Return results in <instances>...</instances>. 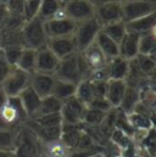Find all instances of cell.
Masks as SVG:
<instances>
[{"mask_svg":"<svg viewBox=\"0 0 156 157\" xmlns=\"http://www.w3.org/2000/svg\"><path fill=\"white\" fill-rule=\"evenodd\" d=\"M89 75H90V72H89L80 52L77 51V52L60 60V63H59L57 70L54 76L59 79H64V80L78 84L80 80L89 78Z\"/></svg>","mask_w":156,"mask_h":157,"instance_id":"1","label":"cell"},{"mask_svg":"<svg viewBox=\"0 0 156 157\" xmlns=\"http://www.w3.org/2000/svg\"><path fill=\"white\" fill-rule=\"evenodd\" d=\"M27 119L28 116L18 96H9L5 105L0 109V129H17Z\"/></svg>","mask_w":156,"mask_h":157,"instance_id":"2","label":"cell"},{"mask_svg":"<svg viewBox=\"0 0 156 157\" xmlns=\"http://www.w3.org/2000/svg\"><path fill=\"white\" fill-rule=\"evenodd\" d=\"M14 157H41V141L36 134L23 124L17 132Z\"/></svg>","mask_w":156,"mask_h":157,"instance_id":"3","label":"cell"},{"mask_svg":"<svg viewBox=\"0 0 156 157\" xmlns=\"http://www.w3.org/2000/svg\"><path fill=\"white\" fill-rule=\"evenodd\" d=\"M22 40L25 48H29L33 50L46 46L48 34L45 31L44 21H41L39 17L26 21L22 27Z\"/></svg>","mask_w":156,"mask_h":157,"instance_id":"4","label":"cell"},{"mask_svg":"<svg viewBox=\"0 0 156 157\" xmlns=\"http://www.w3.org/2000/svg\"><path fill=\"white\" fill-rule=\"evenodd\" d=\"M100 31H101V26L95 17L83 22H78L76 26V31L73 33V38L76 41L78 51H83L84 49L94 44Z\"/></svg>","mask_w":156,"mask_h":157,"instance_id":"5","label":"cell"},{"mask_svg":"<svg viewBox=\"0 0 156 157\" xmlns=\"http://www.w3.org/2000/svg\"><path fill=\"white\" fill-rule=\"evenodd\" d=\"M122 17L126 23L142 18L156 11V2L153 0H129L121 1Z\"/></svg>","mask_w":156,"mask_h":157,"instance_id":"6","label":"cell"},{"mask_svg":"<svg viewBox=\"0 0 156 157\" xmlns=\"http://www.w3.org/2000/svg\"><path fill=\"white\" fill-rule=\"evenodd\" d=\"M45 25V31L49 38H57V37H68L73 36L76 31L77 23L68 18L65 12L44 22Z\"/></svg>","mask_w":156,"mask_h":157,"instance_id":"7","label":"cell"},{"mask_svg":"<svg viewBox=\"0 0 156 157\" xmlns=\"http://www.w3.org/2000/svg\"><path fill=\"white\" fill-rule=\"evenodd\" d=\"M29 78H31L29 73L14 66L1 85L5 93L7 94V96H18L29 85Z\"/></svg>","mask_w":156,"mask_h":157,"instance_id":"8","label":"cell"},{"mask_svg":"<svg viewBox=\"0 0 156 157\" xmlns=\"http://www.w3.org/2000/svg\"><path fill=\"white\" fill-rule=\"evenodd\" d=\"M85 110L87 105H84L76 96L62 101V107L60 111L62 124H82Z\"/></svg>","mask_w":156,"mask_h":157,"instance_id":"9","label":"cell"},{"mask_svg":"<svg viewBox=\"0 0 156 157\" xmlns=\"http://www.w3.org/2000/svg\"><path fill=\"white\" fill-rule=\"evenodd\" d=\"M65 15L76 23L94 17L95 7L89 0H70L64 5Z\"/></svg>","mask_w":156,"mask_h":157,"instance_id":"10","label":"cell"},{"mask_svg":"<svg viewBox=\"0 0 156 157\" xmlns=\"http://www.w3.org/2000/svg\"><path fill=\"white\" fill-rule=\"evenodd\" d=\"M94 17L100 23V26H106L117 21H123L122 17V4L121 1L104 4L95 7Z\"/></svg>","mask_w":156,"mask_h":157,"instance_id":"11","label":"cell"},{"mask_svg":"<svg viewBox=\"0 0 156 157\" xmlns=\"http://www.w3.org/2000/svg\"><path fill=\"white\" fill-rule=\"evenodd\" d=\"M59 63H60V59L48 46L40 48V49L37 50L36 72L55 75Z\"/></svg>","mask_w":156,"mask_h":157,"instance_id":"12","label":"cell"},{"mask_svg":"<svg viewBox=\"0 0 156 157\" xmlns=\"http://www.w3.org/2000/svg\"><path fill=\"white\" fill-rule=\"evenodd\" d=\"M46 46L61 60L65 59L75 52H77V45L73 36L68 37H57V38H49Z\"/></svg>","mask_w":156,"mask_h":157,"instance_id":"13","label":"cell"},{"mask_svg":"<svg viewBox=\"0 0 156 157\" xmlns=\"http://www.w3.org/2000/svg\"><path fill=\"white\" fill-rule=\"evenodd\" d=\"M79 52H80V55H82V57H83L90 73L99 71V70H103L107 65L109 59L101 52V50L95 45V43L92 44L90 46H88L87 49H84L83 51H79Z\"/></svg>","mask_w":156,"mask_h":157,"instance_id":"14","label":"cell"},{"mask_svg":"<svg viewBox=\"0 0 156 157\" xmlns=\"http://www.w3.org/2000/svg\"><path fill=\"white\" fill-rule=\"evenodd\" d=\"M54 83H55V76L54 75L41 73V72L31 73L29 86L38 94L40 98H45L48 95H51Z\"/></svg>","mask_w":156,"mask_h":157,"instance_id":"15","label":"cell"},{"mask_svg":"<svg viewBox=\"0 0 156 157\" xmlns=\"http://www.w3.org/2000/svg\"><path fill=\"white\" fill-rule=\"evenodd\" d=\"M83 124H62L61 125V135L60 140L71 150H76L84 133Z\"/></svg>","mask_w":156,"mask_h":157,"instance_id":"16","label":"cell"},{"mask_svg":"<svg viewBox=\"0 0 156 157\" xmlns=\"http://www.w3.org/2000/svg\"><path fill=\"white\" fill-rule=\"evenodd\" d=\"M126 118H127L129 125L135 132L134 140L138 139L143 133H145L146 130H149L150 128L154 127L151 117L148 113L142 112V111H138V110H134V111H132L129 113H126Z\"/></svg>","mask_w":156,"mask_h":157,"instance_id":"17","label":"cell"},{"mask_svg":"<svg viewBox=\"0 0 156 157\" xmlns=\"http://www.w3.org/2000/svg\"><path fill=\"white\" fill-rule=\"evenodd\" d=\"M139 54V34L127 31L123 39L118 43V55L126 60H133Z\"/></svg>","mask_w":156,"mask_h":157,"instance_id":"18","label":"cell"},{"mask_svg":"<svg viewBox=\"0 0 156 157\" xmlns=\"http://www.w3.org/2000/svg\"><path fill=\"white\" fill-rule=\"evenodd\" d=\"M127 89V83L126 80H117V79H109L106 84V93H105V99L110 102L112 109H118L122 99L124 96Z\"/></svg>","mask_w":156,"mask_h":157,"instance_id":"19","label":"cell"},{"mask_svg":"<svg viewBox=\"0 0 156 157\" xmlns=\"http://www.w3.org/2000/svg\"><path fill=\"white\" fill-rule=\"evenodd\" d=\"M129 61L122 56L112 57L107 61L106 71L109 79H117V80H126L128 70H129Z\"/></svg>","mask_w":156,"mask_h":157,"instance_id":"20","label":"cell"},{"mask_svg":"<svg viewBox=\"0 0 156 157\" xmlns=\"http://www.w3.org/2000/svg\"><path fill=\"white\" fill-rule=\"evenodd\" d=\"M18 99H20V101H21V104H22V106H23V109H25L28 118H32L37 113V111H38L41 98L28 85L18 95Z\"/></svg>","mask_w":156,"mask_h":157,"instance_id":"21","label":"cell"},{"mask_svg":"<svg viewBox=\"0 0 156 157\" xmlns=\"http://www.w3.org/2000/svg\"><path fill=\"white\" fill-rule=\"evenodd\" d=\"M137 146L140 152L150 157H155L156 155V127L150 128L145 133H143L138 139H135Z\"/></svg>","mask_w":156,"mask_h":157,"instance_id":"22","label":"cell"},{"mask_svg":"<svg viewBox=\"0 0 156 157\" xmlns=\"http://www.w3.org/2000/svg\"><path fill=\"white\" fill-rule=\"evenodd\" d=\"M61 13H64V5L59 0H41L37 17L45 22Z\"/></svg>","mask_w":156,"mask_h":157,"instance_id":"23","label":"cell"},{"mask_svg":"<svg viewBox=\"0 0 156 157\" xmlns=\"http://www.w3.org/2000/svg\"><path fill=\"white\" fill-rule=\"evenodd\" d=\"M76 89H77V84L55 77V83L53 86L51 95H54L61 101H65L76 95Z\"/></svg>","mask_w":156,"mask_h":157,"instance_id":"24","label":"cell"},{"mask_svg":"<svg viewBox=\"0 0 156 157\" xmlns=\"http://www.w3.org/2000/svg\"><path fill=\"white\" fill-rule=\"evenodd\" d=\"M71 150L59 139L49 143H41V157H70Z\"/></svg>","mask_w":156,"mask_h":157,"instance_id":"25","label":"cell"},{"mask_svg":"<svg viewBox=\"0 0 156 157\" xmlns=\"http://www.w3.org/2000/svg\"><path fill=\"white\" fill-rule=\"evenodd\" d=\"M126 26H127V31L134 32L138 34L150 32L153 29V27L156 26V11H154L150 15L142 17V18H138L135 21L128 22V23H126Z\"/></svg>","mask_w":156,"mask_h":157,"instance_id":"26","label":"cell"},{"mask_svg":"<svg viewBox=\"0 0 156 157\" xmlns=\"http://www.w3.org/2000/svg\"><path fill=\"white\" fill-rule=\"evenodd\" d=\"M95 45L101 50V52L110 60L112 57L119 56L118 55V43H116L114 39L107 37L103 31L99 32L96 39H95Z\"/></svg>","mask_w":156,"mask_h":157,"instance_id":"27","label":"cell"},{"mask_svg":"<svg viewBox=\"0 0 156 157\" xmlns=\"http://www.w3.org/2000/svg\"><path fill=\"white\" fill-rule=\"evenodd\" d=\"M138 104H139V88L127 85L124 96L122 99V102H121L118 110H121L124 113H129L135 110Z\"/></svg>","mask_w":156,"mask_h":157,"instance_id":"28","label":"cell"},{"mask_svg":"<svg viewBox=\"0 0 156 157\" xmlns=\"http://www.w3.org/2000/svg\"><path fill=\"white\" fill-rule=\"evenodd\" d=\"M61 107H62L61 100H59L54 95H48L45 98H41L38 111L33 117L43 116V115H51V113H60Z\"/></svg>","mask_w":156,"mask_h":157,"instance_id":"29","label":"cell"},{"mask_svg":"<svg viewBox=\"0 0 156 157\" xmlns=\"http://www.w3.org/2000/svg\"><path fill=\"white\" fill-rule=\"evenodd\" d=\"M36 57H37V50H33L29 48H23L21 56L16 63V67H18L22 71L31 75V73L36 72Z\"/></svg>","mask_w":156,"mask_h":157,"instance_id":"30","label":"cell"},{"mask_svg":"<svg viewBox=\"0 0 156 157\" xmlns=\"http://www.w3.org/2000/svg\"><path fill=\"white\" fill-rule=\"evenodd\" d=\"M109 112H104V111H100V110H96V109L87 106V110H85L82 124L84 127H87V128H98L105 122L106 116H107Z\"/></svg>","mask_w":156,"mask_h":157,"instance_id":"31","label":"cell"},{"mask_svg":"<svg viewBox=\"0 0 156 157\" xmlns=\"http://www.w3.org/2000/svg\"><path fill=\"white\" fill-rule=\"evenodd\" d=\"M77 99H79L84 105H89L94 99V90H93V85L92 82L89 79H83L77 84V89H76V95Z\"/></svg>","mask_w":156,"mask_h":157,"instance_id":"32","label":"cell"},{"mask_svg":"<svg viewBox=\"0 0 156 157\" xmlns=\"http://www.w3.org/2000/svg\"><path fill=\"white\" fill-rule=\"evenodd\" d=\"M101 31L107 37H110L111 39L115 40L116 43H119L121 40L123 39V37L126 36V33H127V26H126L124 21H117V22H114V23L103 26Z\"/></svg>","mask_w":156,"mask_h":157,"instance_id":"33","label":"cell"},{"mask_svg":"<svg viewBox=\"0 0 156 157\" xmlns=\"http://www.w3.org/2000/svg\"><path fill=\"white\" fill-rule=\"evenodd\" d=\"M18 129H0V150L14 151Z\"/></svg>","mask_w":156,"mask_h":157,"instance_id":"34","label":"cell"},{"mask_svg":"<svg viewBox=\"0 0 156 157\" xmlns=\"http://www.w3.org/2000/svg\"><path fill=\"white\" fill-rule=\"evenodd\" d=\"M139 67V70L148 77L154 70L156 68V61L153 59L151 55H145V54H138L135 59H133Z\"/></svg>","mask_w":156,"mask_h":157,"instance_id":"35","label":"cell"},{"mask_svg":"<svg viewBox=\"0 0 156 157\" xmlns=\"http://www.w3.org/2000/svg\"><path fill=\"white\" fill-rule=\"evenodd\" d=\"M33 123L38 124L40 127H59L62 125V119L60 113H51V115H43L33 118H28Z\"/></svg>","mask_w":156,"mask_h":157,"instance_id":"36","label":"cell"},{"mask_svg":"<svg viewBox=\"0 0 156 157\" xmlns=\"http://www.w3.org/2000/svg\"><path fill=\"white\" fill-rule=\"evenodd\" d=\"M156 46V40L150 32L139 34V54L150 55Z\"/></svg>","mask_w":156,"mask_h":157,"instance_id":"37","label":"cell"},{"mask_svg":"<svg viewBox=\"0 0 156 157\" xmlns=\"http://www.w3.org/2000/svg\"><path fill=\"white\" fill-rule=\"evenodd\" d=\"M23 48L25 46H21V45H9V46L1 48V50H2V52L5 55V57L7 59V61L10 62V65L11 66H16Z\"/></svg>","mask_w":156,"mask_h":157,"instance_id":"38","label":"cell"},{"mask_svg":"<svg viewBox=\"0 0 156 157\" xmlns=\"http://www.w3.org/2000/svg\"><path fill=\"white\" fill-rule=\"evenodd\" d=\"M4 5L9 15L25 17V0H7Z\"/></svg>","mask_w":156,"mask_h":157,"instance_id":"39","label":"cell"},{"mask_svg":"<svg viewBox=\"0 0 156 157\" xmlns=\"http://www.w3.org/2000/svg\"><path fill=\"white\" fill-rule=\"evenodd\" d=\"M41 0H25V20H32L38 16Z\"/></svg>","mask_w":156,"mask_h":157,"instance_id":"40","label":"cell"},{"mask_svg":"<svg viewBox=\"0 0 156 157\" xmlns=\"http://www.w3.org/2000/svg\"><path fill=\"white\" fill-rule=\"evenodd\" d=\"M14 66L10 65V62L7 61V59L5 57L2 50H0V85L2 84V82L6 79V77L9 76L10 71L12 70Z\"/></svg>","mask_w":156,"mask_h":157,"instance_id":"41","label":"cell"},{"mask_svg":"<svg viewBox=\"0 0 156 157\" xmlns=\"http://www.w3.org/2000/svg\"><path fill=\"white\" fill-rule=\"evenodd\" d=\"M88 106L96 109V110H100V111H104V112H109L112 110V106L110 105V102L105 98H95Z\"/></svg>","mask_w":156,"mask_h":157,"instance_id":"42","label":"cell"},{"mask_svg":"<svg viewBox=\"0 0 156 157\" xmlns=\"http://www.w3.org/2000/svg\"><path fill=\"white\" fill-rule=\"evenodd\" d=\"M6 17H7V11L5 9V5L0 4V31H1V27L5 22V20H6Z\"/></svg>","mask_w":156,"mask_h":157,"instance_id":"43","label":"cell"},{"mask_svg":"<svg viewBox=\"0 0 156 157\" xmlns=\"http://www.w3.org/2000/svg\"><path fill=\"white\" fill-rule=\"evenodd\" d=\"M7 99H9L7 94L5 93V90H4L2 85H0V109H1V107L5 105V102L7 101Z\"/></svg>","mask_w":156,"mask_h":157,"instance_id":"44","label":"cell"},{"mask_svg":"<svg viewBox=\"0 0 156 157\" xmlns=\"http://www.w3.org/2000/svg\"><path fill=\"white\" fill-rule=\"evenodd\" d=\"M94 7L96 6H100V5H104V4H110V2H117V1H121V0H89Z\"/></svg>","mask_w":156,"mask_h":157,"instance_id":"45","label":"cell"},{"mask_svg":"<svg viewBox=\"0 0 156 157\" xmlns=\"http://www.w3.org/2000/svg\"><path fill=\"white\" fill-rule=\"evenodd\" d=\"M148 83L156 88V68L148 76Z\"/></svg>","mask_w":156,"mask_h":157,"instance_id":"46","label":"cell"},{"mask_svg":"<svg viewBox=\"0 0 156 157\" xmlns=\"http://www.w3.org/2000/svg\"><path fill=\"white\" fill-rule=\"evenodd\" d=\"M87 157H106V152H105V150H101V151H96Z\"/></svg>","mask_w":156,"mask_h":157,"instance_id":"47","label":"cell"},{"mask_svg":"<svg viewBox=\"0 0 156 157\" xmlns=\"http://www.w3.org/2000/svg\"><path fill=\"white\" fill-rule=\"evenodd\" d=\"M0 157H14V152H12V151H4V150H0Z\"/></svg>","mask_w":156,"mask_h":157,"instance_id":"48","label":"cell"},{"mask_svg":"<svg viewBox=\"0 0 156 157\" xmlns=\"http://www.w3.org/2000/svg\"><path fill=\"white\" fill-rule=\"evenodd\" d=\"M150 117H151V121H153L154 127H156V112H153V113L150 115Z\"/></svg>","mask_w":156,"mask_h":157,"instance_id":"49","label":"cell"},{"mask_svg":"<svg viewBox=\"0 0 156 157\" xmlns=\"http://www.w3.org/2000/svg\"><path fill=\"white\" fill-rule=\"evenodd\" d=\"M150 33H151V36L154 37V39L156 40V26H154V27H153V29L150 31Z\"/></svg>","mask_w":156,"mask_h":157,"instance_id":"50","label":"cell"},{"mask_svg":"<svg viewBox=\"0 0 156 157\" xmlns=\"http://www.w3.org/2000/svg\"><path fill=\"white\" fill-rule=\"evenodd\" d=\"M106 152V151H105ZM106 157H118V154L117 152H114V154H107L106 152Z\"/></svg>","mask_w":156,"mask_h":157,"instance_id":"51","label":"cell"},{"mask_svg":"<svg viewBox=\"0 0 156 157\" xmlns=\"http://www.w3.org/2000/svg\"><path fill=\"white\" fill-rule=\"evenodd\" d=\"M150 55H151V56H153V59H154V60H155V61H156V46H155V49H154V50H153V52H151V54H150Z\"/></svg>","mask_w":156,"mask_h":157,"instance_id":"52","label":"cell"},{"mask_svg":"<svg viewBox=\"0 0 156 157\" xmlns=\"http://www.w3.org/2000/svg\"><path fill=\"white\" fill-rule=\"evenodd\" d=\"M59 1H60V2L62 4V5H65V4H66V2H68L70 0H59Z\"/></svg>","mask_w":156,"mask_h":157,"instance_id":"53","label":"cell"},{"mask_svg":"<svg viewBox=\"0 0 156 157\" xmlns=\"http://www.w3.org/2000/svg\"><path fill=\"white\" fill-rule=\"evenodd\" d=\"M7 0H0V4H5Z\"/></svg>","mask_w":156,"mask_h":157,"instance_id":"54","label":"cell"},{"mask_svg":"<svg viewBox=\"0 0 156 157\" xmlns=\"http://www.w3.org/2000/svg\"><path fill=\"white\" fill-rule=\"evenodd\" d=\"M0 50H1V34H0Z\"/></svg>","mask_w":156,"mask_h":157,"instance_id":"55","label":"cell"},{"mask_svg":"<svg viewBox=\"0 0 156 157\" xmlns=\"http://www.w3.org/2000/svg\"><path fill=\"white\" fill-rule=\"evenodd\" d=\"M121 1H129V0H121Z\"/></svg>","mask_w":156,"mask_h":157,"instance_id":"56","label":"cell"},{"mask_svg":"<svg viewBox=\"0 0 156 157\" xmlns=\"http://www.w3.org/2000/svg\"><path fill=\"white\" fill-rule=\"evenodd\" d=\"M153 1H155V2H156V0H153Z\"/></svg>","mask_w":156,"mask_h":157,"instance_id":"57","label":"cell"},{"mask_svg":"<svg viewBox=\"0 0 156 157\" xmlns=\"http://www.w3.org/2000/svg\"><path fill=\"white\" fill-rule=\"evenodd\" d=\"M155 157H156V155H155Z\"/></svg>","mask_w":156,"mask_h":157,"instance_id":"58","label":"cell"}]
</instances>
